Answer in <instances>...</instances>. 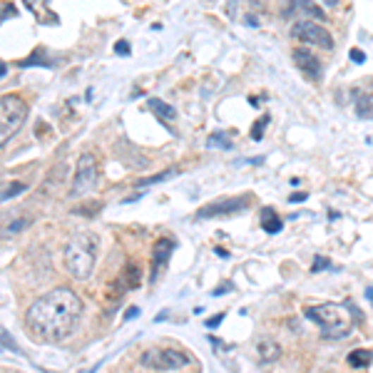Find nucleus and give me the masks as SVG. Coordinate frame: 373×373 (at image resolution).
<instances>
[{"mask_svg":"<svg viewBox=\"0 0 373 373\" xmlns=\"http://www.w3.org/2000/svg\"><path fill=\"white\" fill-rule=\"evenodd\" d=\"M304 316L314 321L321 329V336L331 338V341H341L351 334V321L343 319L341 306L336 304H316V306H304Z\"/></svg>","mask_w":373,"mask_h":373,"instance_id":"3","label":"nucleus"},{"mask_svg":"<svg viewBox=\"0 0 373 373\" xmlns=\"http://www.w3.org/2000/svg\"><path fill=\"white\" fill-rule=\"evenodd\" d=\"M296 6H299L309 18H314V20H326V13L321 11L316 3H311V0H296Z\"/></svg>","mask_w":373,"mask_h":373,"instance_id":"16","label":"nucleus"},{"mask_svg":"<svg viewBox=\"0 0 373 373\" xmlns=\"http://www.w3.org/2000/svg\"><path fill=\"white\" fill-rule=\"evenodd\" d=\"M366 299H371V304H373V286H368L366 289Z\"/></svg>","mask_w":373,"mask_h":373,"instance_id":"30","label":"nucleus"},{"mask_svg":"<svg viewBox=\"0 0 373 373\" xmlns=\"http://www.w3.org/2000/svg\"><path fill=\"white\" fill-rule=\"evenodd\" d=\"M348 366L351 368H368L371 366V361H373V353L368 351V348H356V351H351L348 353Z\"/></svg>","mask_w":373,"mask_h":373,"instance_id":"15","label":"nucleus"},{"mask_svg":"<svg viewBox=\"0 0 373 373\" xmlns=\"http://www.w3.org/2000/svg\"><path fill=\"white\" fill-rule=\"evenodd\" d=\"M137 314H140V311H137V309H130V311H127V314H125V316H127V319H135V316H137Z\"/></svg>","mask_w":373,"mask_h":373,"instance_id":"28","label":"nucleus"},{"mask_svg":"<svg viewBox=\"0 0 373 373\" xmlns=\"http://www.w3.org/2000/svg\"><path fill=\"white\" fill-rule=\"evenodd\" d=\"M115 53L117 55H130V42H127V40H117Z\"/></svg>","mask_w":373,"mask_h":373,"instance_id":"23","label":"nucleus"},{"mask_svg":"<svg viewBox=\"0 0 373 373\" xmlns=\"http://www.w3.org/2000/svg\"><path fill=\"white\" fill-rule=\"evenodd\" d=\"M140 363L154 371H179V368L190 366V356L177 348H149L140 356Z\"/></svg>","mask_w":373,"mask_h":373,"instance_id":"6","label":"nucleus"},{"mask_svg":"<svg viewBox=\"0 0 373 373\" xmlns=\"http://www.w3.org/2000/svg\"><path fill=\"white\" fill-rule=\"evenodd\" d=\"M97 237L92 231H80L65 247V269L70 271V276L85 279L92 276L95 271V259H97Z\"/></svg>","mask_w":373,"mask_h":373,"instance_id":"2","label":"nucleus"},{"mask_svg":"<svg viewBox=\"0 0 373 373\" xmlns=\"http://www.w3.org/2000/svg\"><path fill=\"white\" fill-rule=\"evenodd\" d=\"M8 18H16V6H11V3L3 6V23H6Z\"/></svg>","mask_w":373,"mask_h":373,"instance_id":"24","label":"nucleus"},{"mask_svg":"<svg viewBox=\"0 0 373 373\" xmlns=\"http://www.w3.org/2000/svg\"><path fill=\"white\" fill-rule=\"evenodd\" d=\"M353 107H356V115L363 117V120L373 117V97L363 90H353Z\"/></svg>","mask_w":373,"mask_h":373,"instance_id":"11","label":"nucleus"},{"mask_svg":"<svg viewBox=\"0 0 373 373\" xmlns=\"http://www.w3.org/2000/svg\"><path fill=\"white\" fill-rule=\"evenodd\" d=\"M291 37H294V40L306 42V45H314V48L334 50L331 32L326 30L324 25H319V23H314V20H299V23H294V27H291Z\"/></svg>","mask_w":373,"mask_h":373,"instance_id":"7","label":"nucleus"},{"mask_svg":"<svg viewBox=\"0 0 373 373\" xmlns=\"http://www.w3.org/2000/svg\"><path fill=\"white\" fill-rule=\"evenodd\" d=\"M174 252V242L167 237L157 239L152 247V274H149V281H157L159 274H162V269L169 264V257H172Z\"/></svg>","mask_w":373,"mask_h":373,"instance_id":"9","label":"nucleus"},{"mask_svg":"<svg viewBox=\"0 0 373 373\" xmlns=\"http://www.w3.org/2000/svg\"><path fill=\"white\" fill-rule=\"evenodd\" d=\"M224 291H231V284H224V286H221V289H216V291H214V296L224 294Z\"/></svg>","mask_w":373,"mask_h":373,"instance_id":"27","label":"nucleus"},{"mask_svg":"<svg viewBox=\"0 0 373 373\" xmlns=\"http://www.w3.org/2000/svg\"><path fill=\"white\" fill-rule=\"evenodd\" d=\"M209 147L229 149V147H231V140H229L226 135H221V132H214V135L209 137Z\"/></svg>","mask_w":373,"mask_h":373,"instance_id":"19","label":"nucleus"},{"mask_svg":"<svg viewBox=\"0 0 373 373\" xmlns=\"http://www.w3.org/2000/svg\"><path fill=\"white\" fill-rule=\"evenodd\" d=\"M97 177H100V164L95 152H82L75 164V177L70 184V197H85L95 190Z\"/></svg>","mask_w":373,"mask_h":373,"instance_id":"5","label":"nucleus"},{"mask_svg":"<svg viewBox=\"0 0 373 373\" xmlns=\"http://www.w3.org/2000/svg\"><path fill=\"white\" fill-rule=\"evenodd\" d=\"M27 117V102L18 95H3L0 100V142L8 145Z\"/></svg>","mask_w":373,"mask_h":373,"instance_id":"4","label":"nucleus"},{"mask_svg":"<svg viewBox=\"0 0 373 373\" xmlns=\"http://www.w3.org/2000/svg\"><path fill=\"white\" fill-rule=\"evenodd\" d=\"M172 174H177V169H167V172H162V174H154V177H149V179H142V182L137 184V187H140V190H147V187H152V184L164 182V179L172 177Z\"/></svg>","mask_w":373,"mask_h":373,"instance_id":"18","label":"nucleus"},{"mask_svg":"<svg viewBox=\"0 0 373 373\" xmlns=\"http://www.w3.org/2000/svg\"><path fill=\"white\" fill-rule=\"evenodd\" d=\"M267 125H269V115H262L257 122H254V130H252V140H262L264 137V130H267Z\"/></svg>","mask_w":373,"mask_h":373,"instance_id":"20","label":"nucleus"},{"mask_svg":"<svg viewBox=\"0 0 373 373\" xmlns=\"http://www.w3.org/2000/svg\"><path fill=\"white\" fill-rule=\"evenodd\" d=\"M252 204V197L249 195H237V197H226V200H216L212 204L202 207L197 212V219H216V216H234L239 212H244Z\"/></svg>","mask_w":373,"mask_h":373,"instance_id":"8","label":"nucleus"},{"mask_svg":"<svg viewBox=\"0 0 373 373\" xmlns=\"http://www.w3.org/2000/svg\"><path fill=\"white\" fill-rule=\"evenodd\" d=\"M20 192H25V184H23V182L6 184V190H3V202H8V200H11V197L20 195Z\"/></svg>","mask_w":373,"mask_h":373,"instance_id":"21","label":"nucleus"},{"mask_svg":"<svg viewBox=\"0 0 373 373\" xmlns=\"http://www.w3.org/2000/svg\"><path fill=\"white\" fill-rule=\"evenodd\" d=\"M257 351H259V361L262 363H274V361L281 358V346H279L276 341H269V338L259 341Z\"/></svg>","mask_w":373,"mask_h":373,"instance_id":"12","label":"nucleus"},{"mask_svg":"<svg viewBox=\"0 0 373 373\" xmlns=\"http://www.w3.org/2000/svg\"><path fill=\"white\" fill-rule=\"evenodd\" d=\"M224 321V314H216V316H212L209 321H207V329H216V326Z\"/></svg>","mask_w":373,"mask_h":373,"instance_id":"25","label":"nucleus"},{"mask_svg":"<svg viewBox=\"0 0 373 373\" xmlns=\"http://www.w3.org/2000/svg\"><path fill=\"white\" fill-rule=\"evenodd\" d=\"M32 65H42V68H50V60H45V50L37 48L35 55H30L27 60H23L20 68H32Z\"/></svg>","mask_w":373,"mask_h":373,"instance_id":"17","label":"nucleus"},{"mask_svg":"<svg viewBox=\"0 0 373 373\" xmlns=\"http://www.w3.org/2000/svg\"><path fill=\"white\" fill-rule=\"evenodd\" d=\"M294 63H296V68H299L309 80H321V73H324V70H321L319 58H316L314 53H309L306 48H296L294 50Z\"/></svg>","mask_w":373,"mask_h":373,"instance_id":"10","label":"nucleus"},{"mask_svg":"<svg viewBox=\"0 0 373 373\" xmlns=\"http://www.w3.org/2000/svg\"><path fill=\"white\" fill-rule=\"evenodd\" d=\"M324 3H326L329 8H336V6H338V0H324Z\"/></svg>","mask_w":373,"mask_h":373,"instance_id":"31","label":"nucleus"},{"mask_svg":"<svg viewBox=\"0 0 373 373\" xmlns=\"http://www.w3.org/2000/svg\"><path fill=\"white\" fill-rule=\"evenodd\" d=\"M147 107H149V112H154V115H157L162 122H169V120H174V117H177V110H174L172 105H167V102L157 100V97H149Z\"/></svg>","mask_w":373,"mask_h":373,"instance_id":"14","label":"nucleus"},{"mask_svg":"<svg viewBox=\"0 0 373 373\" xmlns=\"http://www.w3.org/2000/svg\"><path fill=\"white\" fill-rule=\"evenodd\" d=\"M82 299L70 286H55L48 294L37 296L25 314L27 331L45 343L65 341L75 334L82 319Z\"/></svg>","mask_w":373,"mask_h":373,"instance_id":"1","label":"nucleus"},{"mask_svg":"<svg viewBox=\"0 0 373 373\" xmlns=\"http://www.w3.org/2000/svg\"><path fill=\"white\" fill-rule=\"evenodd\" d=\"M329 267H331V262H329V259L316 257L314 259V267H311V271H324V269H329Z\"/></svg>","mask_w":373,"mask_h":373,"instance_id":"22","label":"nucleus"},{"mask_svg":"<svg viewBox=\"0 0 373 373\" xmlns=\"http://www.w3.org/2000/svg\"><path fill=\"white\" fill-rule=\"evenodd\" d=\"M306 200V195H294L291 197V202H304Z\"/></svg>","mask_w":373,"mask_h":373,"instance_id":"29","label":"nucleus"},{"mask_svg":"<svg viewBox=\"0 0 373 373\" xmlns=\"http://www.w3.org/2000/svg\"><path fill=\"white\" fill-rule=\"evenodd\" d=\"M281 226H284L281 216H279L276 212L271 209V207H264V209H262V229L269 231V234H279V231H281Z\"/></svg>","mask_w":373,"mask_h":373,"instance_id":"13","label":"nucleus"},{"mask_svg":"<svg viewBox=\"0 0 373 373\" xmlns=\"http://www.w3.org/2000/svg\"><path fill=\"white\" fill-rule=\"evenodd\" d=\"M351 60H353V63H363V60H366V55H363L361 50H351Z\"/></svg>","mask_w":373,"mask_h":373,"instance_id":"26","label":"nucleus"}]
</instances>
